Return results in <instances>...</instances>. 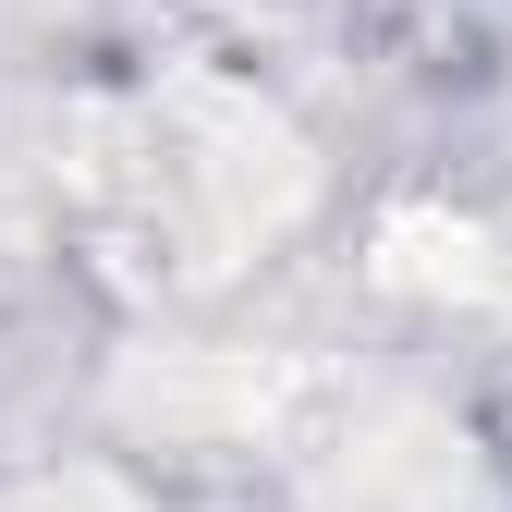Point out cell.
I'll return each mask as SVG.
<instances>
[{
  "label": "cell",
  "mask_w": 512,
  "mask_h": 512,
  "mask_svg": "<svg viewBox=\"0 0 512 512\" xmlns=\"http://www.w3.org/2000/svg\"><path fill=\"white\" fill-rule=\"evenodd\" d=\"M86 196L122 269L147 281H220L256 244H281L305 208V147L269 98L220 74H171L159 98L110 110L86 147Z\"/></svg>",
  "instance_id": "cell-1"
},
{
  "label": "cell",
  "mask_w": 512,
  "mask_h": 512,
  "mask_svg": "<svg viewBox=\"0 0 512 512\" xmlns=\"http://www.w3.org/2000/svg\"><path fill=\"white\" fill-rule=\"evenodd\" d=\"M13 512H135V500H122V488H98V476H74V488H25Z\"/></svg>",
  "instance_id": "cell-2"
}]
</instances>
